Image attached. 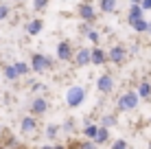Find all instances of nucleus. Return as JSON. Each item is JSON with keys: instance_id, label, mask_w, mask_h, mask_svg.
Returning <instances> with one entry per match:
<instances>
[{"instance_id": "f257e3e1", "label": "nucleus", "mask_w": 151, "mask_h": 149, "mask_svg": "<svg viewBox=\"0 0 151 149\" xmlns=\"http://www.w3.org/2000/svg\"><path fill=\"white\" fill-rule=\"evenodd\" d=\"M83 99H86V88H81V86H70L66 92V103L70 107H79Z\"/></svg>"}, {"instance_id": "f03ea898", "label": "nucleus", "mask_w": 151, "mask_h": 149, "mask_svg": "<svg viewBox=\"0 0 151 149\" xmlns=\"http://www.w3.org/2000/svg\"><path fill=\"white\" fill-rule=\"evenodd\" d=\"M138 92H125V94L118 99V103H116V107H118V112H129V110H134V107L138 105Z\"/></svg>"}, {"instance_id": "7ed1b4c3", "label": "nucleus", "mask_w": 151, "mask_h": 149, "mask_svg": "<svg viewBox=\"0 0 151 149\" xmlns=\"http://www.w3.org/2000/svg\"><path fill=\"white\" fill-rule=\"evenodd\" d=\"M50 66H53V59L46 57V55H42V53H35L33 57H31V68H33L35 73H44V70H48Z\"/></svg>"}, {"instance_id": "20e7f679", "label": "nucleus", "mask_w": 151, "mask_h": 149, "mask_svg": "<svg viewBox=\"0 0 151 149\" xmlns=\"http://www.w3.org/2000/svg\"><path fill=\"white\" fill-rule=\"evenodd\" d=\"M96 88L103 92V94H110V92L114 90V77L112 75H101L96 81Z\"/></svg>"}, {"instance_id": "39448f33", "label": "nucleus", "mask_w": 151, "mask_h": 149, "mask_svg": "<svg viewBox=\"0 0 151 149\" xmlns=\"http://www.w3.org/2000/svg\"><path fill=\"white\" fill-rule=\"evenodd\" d=\"M107 57H110V61L112 64H123L125 61V57H127V50H125V46H112V50H110V55H107Z\"/></svg>"}, {"instance_id": "423d86ee", "label": "nucleus", "mask_w": 151, "mask_h": 149, "mask_svg": "<svg viewBox=\"0 0 151 149\" xmlns=\"http://www.w3.org/2000/svg\"><path fill=\"white\" fill-rule=\"evenodd\" d=\"M75 64H77V66H88V64H92V48H81L79 53H77V57H75Z\"/></svg>"}, {"instance_id": "0eeeda50", "label": "nucleus", "mask_w": 151, "mask_h": 149, "mask_svg": "<svg viewBox=\"0 0 151 149\" xmlns=\"http://www.w3.org/2000/svg\"><path fill=\"white\" fill-rule=\"evenodd\" d=\"M48 110V101L37 96V99L31 101V114H44V112Z\"/></svg>"}, {"instance_id": "6e6552de", "label": "nucleus", "mask_w": 151, "mask_h": 149, "mask_svg": "<svg viewBox=\"0 0 151 149\" xmlns=\"http://www.w3.org/2000/svg\"><path fill=\"white\" fill-rule=\"evenodd\" d=\"M57 57L61 61H68L72 57V48H70V42H59L57 44Z\"/></svg>"}, {"instance_id": "1a4fd4ad", "label": "nucleus", "mask_w": 151, "mask_h": 149, "mask_svg": "<svg viewBox=\"0 0 151 149\" xmlns=\"http://www.w3.org/2000/svg\"><path fill=\"white\" fill-rule=\"evenodd\" d=\"M35 125H37V123H35L33 116H24V119L20 121V130H22V134H33Z\"/></svg>"}, {"instance_id": "9d476101", "label": "nucleus", "mask_w": 151, "mask_h": 149, "mask_svg": "<svg viewBox=\"0 0 151 149\" xmlns=\"http://www.w3.org/2000/svg\"><path fill=\"white\" fill-rule=\"evenodd\" d=\"M138 18H145V9L140 7V2H132V9H129V15H127L129 24H132L134 20H138Z\"/></svg>"}, {"instance_id": "9b49d317", "label": "nucleus", "mask_w": 151, "mask_h": 149, "mask_svg": "<svg viewBox=\"0 0 151 149\" xmlns=\"http://www.w3.org/2000/svg\"><path fill=\"white\" fill-rule=\"evenodd\" d=\"M92 140H94V145H105L107 140H110V132H107V127H99L96 130V134H94V138H92Z\"/></svg>"}, {"instance_id": "f8f14e48", "label": "nucleus", "mask_w": 151, "mask_h": 149, "mask_svg": "<svg viewBox=\"0 0 151 149\" xmlns=\"http://www.w3.org/2000/svg\"><path fill=\"white\" fill-rule=\"evenodd\" d=\"M42 29H44V22H42V20H31L27 24V33L29 35H40Z\"/></svg>"}, {"instance_id": "ddd939ff", "label": "nucleus", "mask_w": 151, "mask_h": 149, "mask_svg": "<svg viewBox=\"0 0 151 149\" xmlns=\"http://www.w3.org/2000/svg\"><path fill=\"white\" fill-rule=\"evenodd\" d=\"M79 15L83 20H86V22H92V20H94V9L90 7V4H81V9H79Z\"/></svg>"}, {"instance_id": "4468645a", "label": "nucleus", "mask_w": 151, "mask_h": 149, "mask_svg": "<svg viewBox=\"0 0 151 149\" xmlns=\"http://www.w3.org/2000/svg\"><path fill=\"white\" fill-rule=\"evenodd\" d=\"M105 59H107V55L103 53L101 48H92V64H94V66H101Z\"/></svg>"}, {"instance_id": "2eb2a0df", "label": "nucleus", "mask_w": 151, "mask_h": 149, "mask_svg": "<svg viewBox=\"0 0 151 149\" xmlns=\"http://www.w3.org/2000/svg\"><path fill=\"white\" fill-rule=\"evenodd\" d=\"M147 20L145 18H138V20H134L132 22V27H134V31H138V33H147Z\"/></svg>"}, {"instance_id": "dca6fc26", "label": "nucleus", "mask_w": 151, "mask_h": 149, "mask_svg": "<svg viewBox=\"0 0 151 149\" xmlns=\"http://www.w3.org/2000/svg\"><path fill=\"white\" fill-rule=\"evenodd\" d=\"M101 11H103V13L116 11V0H101Z\"/></svg>"}, {"instance_id": "f3484780", "label": "nucleus", "mask_w": 151, "mask_h": 149, "mask_svg": "<svg viewBox=\"0 0 151 149\" xmlns=\"http://www.w3.org/2000/svg\"><path fill=\"white\" fill-rule=\"evenodd\" d=\"M4 77H7L9 81H15L18 79V70H15V66H4Z\"/></svg>"}, {"instance_id": "a211bd4d", "label": "nucleus", "mask_w": 151, "mask_h": 149, "mask_svg": "<svg viewBox=\"0 0 151 149\" xmlns=\"http://www.w3.org/2000/svg\"><path fill=\"white\" fill-rule=\"evenodd\" d=\"M149 94H151V83L149 81H142L140 88H138V96H149Z\"/></svg>"}, {"instance_id": "6ab92c4d", "label": "nucleus", "mask_w": 151, "mask_h": 149, "mask_svg": "<svg viewBox=\"0 0 151 149\" xmlns=\"http://www.w3.org/2000/svg\"><path fill=\"white\" fill-rule=\"evenodd\" d=\"M15 70H18V75H27L29 73V70H31V66L29 64H24V61H15Z\"/></svg>"}, {"instance_id": "aec40b11", "label": "nucleus", "mask_w": 151, "mask_h": 149, "mask_svg": "<svg viewBox=\"0 0 151 149\" xmlns=\"http://www.w3.org/2000/svg\"><path fill=\"white\" fill-rule=\"evenodd\" d=\"M57 132H59V125H48V127H46V136H48V140L57 138Z\"/></svg>"}, {"instance_id": "412c9836", "label": "nucleus", "mask_w": 151, "mask_h": 149, "mask_svg": "<svg viewBox=\"0 0 151 149\" xmlns=\"http://www.w3.org/2000/svg\"><path fill=\"white\" fill-rule=\"evenodd\" d=\"M96 130H99L96 125H88L86 130H83V134H86V138H94V134H96Z\"/></svg>"}, {"instance_id": "4be33fe9", "label": "nucleus", "mask_w": 151, "mask_h": 149, "mask_svg": "<svg viewBox=\"0 0 151 149\" xmlns=\"http://www.w3.org/2000/svg\"><path fill=\"white\" fill-rule=\"evenodd\" d=\"M114 123H116V119H114L112 114H107V116H103V121H101V125L103 127H112Z\"/></svg>"}, {"instance_id": "5701e85b", "label": "nucleus", "mask_w": 151, "mask_h": 149, "mask_svg": "<svg viewBox=\"0 0 151 149\" xmlns=\"http://www.w3.org/2000/svg\"><path fill=\"white\" fill-rule=\"evenodd\" d=\"M86 35H88V40H90V42H99V33H96V31H92V29H88L86 31Z\"/></svg>"}, {"instance_id": "b1692460", "label": "nucleus", "mask_w": 151, "mask_h": 149, "mask_svg": "<svg viewBox=\"0 0 151 149\" xmlns=\"http://www.w3.org/2000/svg\"><path fill=\"white\" fill-rule=\"evenodd\" d=\"M48 4V0H33V7H35V11H42V9Z\"/></svg>"}, {"instance_id": "393cba45", "label": "nucleus", "mask_w": 151, "mask_h": 149, "mask_svg": "<svg viewBox=\"0 0 151 149\" xmlns=\"http://www.w3.org/2000/svg\"><path fill=\"white\" fill-rule=\"evenodd\" d=\"M9 18V7L7 4H0V20H7Z\"/></svg>"}, {"instance_id": "a878e982", "label": "nucleus", "mask_w": 151, "mask_h": 149, "mask_svg": "<svg viewBox=\"0 0 151 149\" xmlns=\"http://www.w3.org/2000/svg\"><path fill=\"white\" fill-rule=\"evenodd\" d=\"M112 147H114V149H125V147H127V143H125V140H114Z\"/></svg>"}, {"instance_id": "bb28decb", "label": "nucleus", "mask_w": 151, "mask_h": 149, "mask_svg": "<svg viewBox=\"0 0 151 149\" xmlns=\"http://www.w3.org/2000/svg\"><path fill=\"white\" fill-rule=\"evenodd\" d=\"M140 7H142L145 11H149L151 9V0H140Z\"/></svg>"}, {"instance_id": "cd10ccee", "label": "nucleus", "mask_w": 151, "mask_h": 149, "mask_svg": "<svg viewBox=\"0 0 151 149\" xmlns=\"http://www.w3.org/2000/svg\"><path fill=\"white\" fill-rule=\"evenodd\" d=\"M147 33H151V22L147 24Z\"/></svg>"}, {"instance_id": "c85d7f7f", "label": "nucleus", "mask_w": 151, "mask_h": 149, "mask_svg": "<svg viewBox=\"0 0 151 149\" xmlns=\"http://www.w3.org/2000/svg\"><path fill=\"white\" fill-rule=\"evenodd\" d=\"M132 2H140V0H132Z\"/></svg>"}, {"instance_id": "c756f323", "label": "nucleus", "mask_w": 151, "mask_h": 149, "mask_svg": "<svg viewBox=\"0 0 151 149\" xmlns=\"http://www.w3.org/2000/svg\"><path fill=\"white\" fill-rule=\"evenodd\" d=\"M15 2H20V0H15Z\"/></svg>"}]
</instances>
